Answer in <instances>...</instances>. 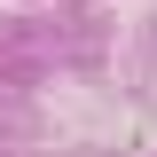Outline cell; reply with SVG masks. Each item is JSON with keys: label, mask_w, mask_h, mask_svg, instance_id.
<instances>
[]
</instances>
